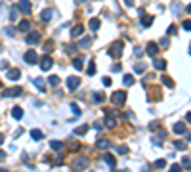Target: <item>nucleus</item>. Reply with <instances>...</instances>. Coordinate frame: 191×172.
<instances>
[{
  "mask_svg": "<svg viewBox=\"0 0 191 172\" xmlns=\"http://www.w3.org/2000/svg\"><path fill=\"white\" fill-rule=\"evenodd\" d=\"M73 67L76 69V71H80L84 65H82V59H80V57H75V59H73Z\"/></svg>",
  "mask_w": 191,
  "mask_h": 172,
  "instance_id": "obj_27",
  "label": "nucleus"
},
{
  "mask_svg": "<svg viewBox=\"0 0 191 172\" xmlns=\"http://www.w3.org/2000/svg\"><path fill=\"white\" fill-rule=\"evenodd\" d=\"M80 86V78L79 77H69L67 78V88L69 90H76Z\"/></svg>",
  "mask_w": 191,
  "mask_h": 172,
  "instance_id": "obj_6",
  "label": "nucleus"
},
{
  "mask_svg": "<svg viewBox=\"0 0 191 172\" xmlns=\"http://www.w3.org/2000/svg\"><path fill=\"white\" fill-rule=\"evenodd\" d=\"M52 63H54L52 57H50V56H44V57L40 59V69H42V71H48V69L52 67Z\"/></svg>",
  "mask_w": 191,
  "mask_h": 172,
  "instance_id": "obj_9",
  "label": "nucleus"
},
{
  "mask_svg": "<svg viewBox=\"0 0 191 172\" xmlns=\"http://www.w3.org/2000/svg\"><path fill=\"white\" fill-rule=\"evenodd\" d=\"M42 136H44V134H42L38 128H33V130H31V138L33 140H42Z\"/></svg>",
  "mask_w": 191,
  "mask_h": 172,
  "instance_id": "obj_20",
  "label": "nucleus"
},
{
  "mask_svg": "<svg viewBox=\"0 0 191 172\" xmlns=\"http://www.w3.org/2000/svg\"><path fill=\"white\" fill-rule=\"evenodd\" d=\"M115 123H117V120H115V117H113V115L109 113V115H107V119H105V126L113 128V126H115Z\"/></svg>",
  "mask_w": 191,
  "mask_h": 172,
  "instance_id": "obj_21",
  "label": "nucleus"
},
{
  "mask_svg": "<svg viewBox=\"0 0 191 172\" xmlns=\"http://www.w3.org/2000/svg\"><path fill=\"white\" fill-rule=\"evenodd\" d=\"M88 27L92 29V31H97V29H100V19H97V17H92L90 23H88Z\"/></svg>",
  "mask_w": 191,
  "mask_h": 172,
  "instance_id": "obj_17",
  "label": "nucleus"
},
{
  "mask_svg": "<svg viewBox=\"0 0 191 172\" xmlns=\"http://www.w3.org/2000/svg\"><path fill=\"white\" fill-rule=\"evenodd\" d=\"M88 75H94L96 73V63L94 61H90V65H88V71H86Z\"/></svg>",
  "mask_w": 191,
  "mask_h": 172,
  "instance_id": "obj_34",
  "label": "nucleus"
},
{
  "mask_svg": "<svg viewBox=\"0 0 191 172\" xmlns=\"http://www.w3.org/2000/svg\"><path fill=\"white\" fill-rule=\"evenodd\" d=\"M109 145H111L109 140H97V147H100V149H107Z\"/></svg>",
  "mask_w": 191,
  "mask_h": 172,
  "instance_id": "obj_26",
  "label": "nucleus"
},
{
  "mask_svg": "<svg viewBox=\"0 0 191 172\" xmlns=\"http://www.w3.org/2000/svg\"><path fill=\"white\" fill-rule=\"evenodd\" d=\"M147 54H149L151 57H155L159 54V46L155 44V42H149V44H147Z\"/></svg>",
  "mask_w": 191,
  "mask_h": 172,
  "instance_id": "obj_11",
  "label": "nucleus"
},
{
  "mask_svg": "<svg viewBox=\"0 0 191 172\" xmlns=\"http://www.w3.org/2000/svg\"><path fill=\"white\" fill-rule=\"evenodd\" d=\"M92 44V38H82L80 40V48H88Z\"/></svg>",
  "mask_w": 191,
  "mask_h": 172,
  "instance_id": "obj_33",
  "label": "nucleus"
},
{
  "mask_svg": "<svg viewBox=\"0 0 191 172\" xmlns=\"http://www.w3.org/2000/svg\"><path fill=\"white\" fill-rule=\"evenodd\" d=\"M73 167H75V170H82V168H86V167H88V159H86V157H79V159L73 163Z\"/></svg>",
  "mask_w": 191,
  "mask_h": 172,
  "instance_id": "obj_8",
  "label": "nucleus"
},
{
  "mask_svg": "<svg viewBox=\"0 0 191 172\" xmlns=\"http://www.w3.org/2000/svg\"><path fill=\"white\" fill-rule=\"evenodd\" d=\"M151 23H153L151 16H143V17H141V25H143V27H151Z\"/></svg>",
  "mask_w": 191,
  "mask_h": 172,
  "instance_id": "obj_22",
  "label": "nucleus"
},
{
  "mask_svg": "<svg viewBox=\"0 0 191 172\" xmlns=\"http://www.w3.org/2000/svg\"><path fill=\"white\" fill-rule=\"evenodd\" d=\"M103 99H105V96H103V94H94V102H96V103H97V102L101 103Z\"/></svg>",
  "mask_w": 191,
  "mask_h": 172,
  "instance_id": "obj_36",
  "label": "nucleus"
},
{
  "mask_svg": "<svg viewBox=\"0 0 191 172\" xmlns=\"http://www.w3.org/2000/svg\"><path fill=\"white\" fill-rule=\"evenodd\" d=\"M23 59H25V63H29V65H33V63H37V61H38V56H37V52H34L33 48H29V50L25 52Z\"/></svg>",
  "mask_w": 191,
  "mask_h": 172,
  "instance_id": "obj_2",
  "label": "nucleus"
},
{
  "mask_svg": "<svg viewBox=\"0 0 191 172\" xmlns=\"http://www.w3.org/2000/svg\"><path fill=\"white\" fill-rule=\"evenodd\" d=\"M25 42H27V44H38V42H40V33L29 31V34L25 37Z\"/></svg>",
  "mask_w": 191,
  "mask_h": 172,
  "instance_id": "obj_3",
  "label": "nucleus"
},
{
  "mask_svg": "<svg viewBox=\"0 0 191 172\" xmlns=\"http://www.w3.org/2000/svg\"><path fill=\"white\" fill-rule=\"evenodd\" d=\"M6 34H10V37H13V34H16V31H13V29H6Z\"/></svg>",
  "mask_w": 191,
  "mask_h": 172,
  "instance_id": "obj_48",
  "label": "nucleus"
},
{
  "mask_svg": "<svg viewBox=\"0 0 191 172\" xmlns=\"http://www.w3.org/2000/svg\"><path fill=\"white\" fill-rule=\"evenodd\" d=\"M19 31H29V29H31V23H29V21H27V19H23V21H21V23H19Z\"/></svg>",
  "mask_w": 191,
  "mask_h": 172,
  "instance_id": "obj_23",
  "label": "nucleus"
},
{
  "mask_svg": "<svg viewBox=\"0 0 191 172\" xmlns=\"http://www.w3.org/2000/svg\"><path fill=\"white\" fill-rule=\"evenodd\" d=\"M117 151L121 153V155H124V153H128V147H126V145H118V147H117Z\"/></svg>",
  "mask_w": 191,
  "mask_h": 172,
  "instance_id": "obj_37",
  "label": "nucleus"
},
{
  "mask_svg": "<svg viewBox=\"0 0 191 172\" xmlns=\"http://www.w3.org/2000/svg\"><path fill=\"white\" fill-rule=\"evenodd\" d=\"M10 19H12V21H16V19H17V8H13V10H12V13H10Z\"/></svg>",
  "mask_w": 191,
  "mask_h": 172,
  "instance_id": "obj_42",
  "label": "nucleus"
},
{
  "mask_svg": "<svg viewBox=\"0 0 191 172\" xmlns=\"http://www.w3.org/2000/svg\"><path fill=\"white\" fill-rule=\"evenodd\" d=\"M153 65H155V69H157V71H162V69L166 67V61H164V59H155Z\"/></svg>",
  "mask_w": 191,
  "mask_h": 172,
  "instance_id": "obj_19",
  "label": "nucleus"
},
{
  "mask_svg": "<svg viewBox=\"0 0 191 172\" xmlns=\"http://www.w3.org/2000/svg\"><path fill=\"white\" fill-rule=\"evenodd\" d=\"M86 132H88V126H86V124H84V126H79V128L75 130V134H79V136H80V134H86Z\"/></svg>",
  "mask_w": 191,
  "mask_h": 172,
  "instance_id": "obj_32",
  "label": "nucleus"
},
{
  "mask_svg": "<svg viewBox=\"0 0 191 172\" xmlns=\"http://www.w3.org/2000/svg\"><path fill=\"white\" fill-rule=\"evenodd\" d=\"M174 147L176 149H180V151H183V149H187V142H174Z\"/></svg>",
  "mask_w": 191,
  "mask_h": 172,
  "instance_id": "obj_25",
  "label": "nucleus"
},
{
  "mask_svg": "<svg viewBox=\"0 0 191 172\" xmlns=\"http://www.w3.org/2000/svg\"><path fill=\"white\" fill-rule=\"evenodd\" d=\"M17 10L23 12L25 16H29V13H31V2H29V0H19V2H17Z\"/></svg>",
  "mask_w": 191,
  "mask_h": 172,
  "instance_id": "obj_5",
  "label": "nucleus"
},
{
  "mask_svg": "<svg viewBox=\"0 0 191 172\" xmlns=\"http://www.w3.org/2000/svg\"><path fill=\"white\" fill-rule=\"evenodd\" d=\"M170 170H172V172H180V170H182V164H178V163H174V164H172V167H170Z\"/></svg>",
  "mask_w": 191,
  "mask_h": 172,
  "instance_id": "obj_38",
  "label": "nucleus"
},
{
  "mask_svg": "<svg viewBox=\"0 0 191 172\" xmlns=\"http://www.w3.org/2000/svg\"><path fill=\"white\" fill-rule=\"evenodd\" d=\"M33 82H34V86H37L38 90H44V82H42V78H34Z\"/></svg>",
  "mask_w": 191,
  "mask_h": 172,
  "instance_id": "obj_30",
  "label": "nucleus"
},
{
  "mask_svg": "<svg viewBox=\"0 0 191 172\" xmlns=\"http://www.w3.org/2000/svg\"><path fill=\"white\" fill-rule=\"evenodd\" d=\"M50 147L54 149V151H61V149H63V147H65V145H63V142H58V140H52V142H50Z\"/></svg>",
  "mask_w": 191,
  "mask_h": 172,
  "instance_id": "obj_14",
  "label": "nucleus"
},
{
  "mask_svg": "<svg viewBox=\"0 0 191 172\" xmlns=\"http://www.w3.org/2000/svg\"><path fill=\"white\" fill-rule=\"evenodd\" d=\"M4 159H6V153H4V151H0V161H4Z\"/></svg>",
  "mask_w": 191,
  "mask_h": 172,
  "instance_id": "obj_50",
  "label": "nucleus"
},
{
  "mask_svg": "<svg viewBox=\"0 0 191 172\" xmlns=\"http://www.w3.org/2000/svg\"><path fill=\"white\" fill-rule=\"evenodd\" d=\"M121 54H122V42H115V44L111 46V56L118 57Z\"/></svg>",
  "mask_w": 191,
  "mask_h": 172,
  "instance_id": "obj_10",
  "label": "nucleus"
},
{
  "mask_svg": "<svg viewBox=\"0 0 191 172\" xmlns=\"http://www.w3.org/2000/svg\"><path fill=\"white\" fill-rule=\"evenodd\" d=\"M12 117L13 119H23V109H21V107H13V109H12Z\"/></svg>",
  "mask_w": 191,
  "mask_h": 172,
  "instance_id": "obj_15",
  "label": "nucleus"
},
{
  "mask_svg": "<svg viewBox=\"0 0 191 172\" xmlns=\"http://www.w3.org/2000/svg\"><path fill=\"white\" fill-rule=\"evenodd\" d=\"M52 46H54V42H52V40H48V42H46V46H44V52H52Z\"/></svg>",
  "mask_w": 191,
  "mask_h": 172,
  "instance_id": "obj_39",
  "label": "nucleus"
},
{
  "mask_svg": "<svg viewBox=\"0 0 191 172\" xmlns=\"http://www.w3.org/2000/svg\"><path fill=\"white\" fill-rule=\"evenodd\" d=\"M71 109H73L75 115H79V113H80V109H79V105H76V103H71Z\"/></svg>",
  "mask_w": 191,
  "mask_h": 172,
  "instance_id": "obj_43",
  "label": "nucleus"
},
{
  "mask_svg": "<svg viewBox=\"0 0 191 172\" xmlns=\"http://www.w3.org/2000/svg\"><path fill=\"white\" fill-rule=\"evenodd\" d=\"M82 33H84V25H75L73 31H71V34H73V37H80Z\"/></svg>",
  "mask_w": 191,
  "mask_h": 172,
  "instance_id": "obj_16",
  "label": "nucleus"
},
{
  "mask_svg": "<svg viewBox=\"0 0 191 172\" xmlns=\"http://www.w3.org/2000/svg\"><path fill=\"white\" fill-rule=\"evenodd\" d=\"M159 44H161V46H168V38H161Z\"/></svg>",
  "mask_w": 191,
  "mask_h": 172,
  "instance_id": "obj_47",
  "label": "nucleus"
},
{
  "mask_svg": "<svg viewBox=\"0 0 191 172\" xmlns=\"http://www.w3.org/2000/svg\"><path fill=\"white\" fill-rule=\"evenodd\" d=\"M23 94V88L21 86H16V88H8V90H4V96L6 98H17Z\"/></svg>",
  "mask_w": 191,
  "mask_h": 172,
  "instance_id": "obj_4",
  "label": "nucleus"
},
{
  "mask_svg": "<svg viewBox=\"0 0 191 172\" xmlns=\"http://www.w3.org/2000/svg\"><path fill=\"white\" fill-rule=\"evenodd\" d=\"M182 167H191V159H189V157H183V161H182Z\"/></svg>",
  "mask_w": 191,
  "mask_h": 172,
  "instance_id": "obj_40",
  "label": "nucleus"
},
{
  "mask_svg": "<svg viewBox=\"0 0 191 172\" xmlns=\"http://www.w3.org/2000/svg\"><path fill=\"white\" fill-rule=\"evenodd\" d=\"M186 120H187V123H191V111H189V113L186 115Z\"/></svg>",
  "mask_w": 191,
  "mask_h": 172,
  "instance_id": "obj_49",
  "label": "nucleus"
},
{
  "mask_svg": "<svg viewBox=\"0 0 191 172\" xmlns=\"http://www.w3.org/2000/svg\"><path fill=\"white\" fill-rule=\"evenodd\" d=\"M48 84H50V86H58L59 84V77H55V75L48 77Z\"/></svg>",
  "mask_w": 191,
  "mask_h": 172,
  "instance_id": "obj_28",
  "label": "nucleus"
},
{
  "mask_svg": "<svg viewBox=\"0 0 191 172\" xmlns=\"http://www.w3.org/2000/svg\"><path fill=\"white\" fill-rule=\"evenodd\" d=\"M75 48H76V46H73V44H69V46H67V52H69V54H75Z\"/></svg>",
  "mask_w": 191,
  "mask_h": 172,
  "instance_id": "obj_45",
  "label": "nucleus"
},
{
  "mask_svg": "<svg viewBox=\"0 0 191 172\" xmlns=\"http://www.w3.org/2000/svg\"><path fill=\"white\" fill-rule=\"evenodd\" d=\"M111 102H113V105L122 107V105H124V102H126V92H124V90H118V92H115V94L111 96Z\"/></svg>",
  "mask_w": 191,
  "mask_h": 172,
  "instance_id": "obj_1",
  "label": "nucleus"
},
{
  "mask_svg": "<svg viewBox=\"0 0 191 172\" xmlns=\"http://www.w3.org/2000/svg\"><path fill=\"white\" fill-rule=\"evenodd\" d=\"M134 71H136V73H143L145 65H143V63H136V65H134Z\"/></svg>",
  "mask_w": 191,
  "mask_h": 172,
  "instance_id": "obj_29",
  "label": "nucleus"
},
{
  "mask_svg": "<svg viewBox=\"0 0 191 172\" xmlns=\"http://www.w3.org/2000/svg\"><path fill=\"white\" fill-rule=\"evenodd\" d=\"M183 29H186V31H191V21H183Z\"/></svg>",
  "mask_w": 191,
  "mask_h": 172,
  "instance_id": "obj_44",
  "label": "nucleus"
},
{
  "mask_svg": "<svg viewBox=\"0 0 191 172\" xmlns=\"http://www.w3.org/2000/svg\"><path fill=\"white\" fill-rule=\"evenodd\" d=\"M168 37H172V34H176V25H170V27H168Z\"/></svg>",
  "mask_w": 191,
  "mask_h": 172,
  "instance_id": "obj_41",
  "label": "nucleus"
},
{
  "mask_svg": "<svg viewBox=\"0 0 191 172\" xmlns=\"http://www.w3.org/2000/svg\"><path fill=\"white\" fill-rule=\"evenodd\" d=\"M172 130H174V134H186L187 128H186V124H183V123H176Z\"/></svg>",
  "mask_w": 191,
  "mask_h": 172,
  "instance_id": "obj_12",
  "label": "nucleus"
},
{
  "mask_svg": "<svg viewBox=\"0 0 191 172\" xmlns=\"http://www.w3.org/2000/svg\"><path fill=\"white\" fill-rule=\"evenodd\" d=\"M103 161L109 164V168H113V170H115L117 163H115V157H113V155H103Z\"/></svg>",
  "mask_w": 191,
  "mask_h": 172,
  "instance_id": "obj_13",
  "label": "nucleus"
},
{
  "mask_svg": "<svg viewBox=\"0 0 191 172\" xmlns=\"http://www.w3.org/2000/svg\"><path fill=\"white\" fill-rule=\"evenodd\" d=\"M122 82H124V86H132L134 84V77L132 75H124L122 77Z\"/></svg>",
  "mask_w": 191,
  "mask_h": 172,
  "instance_id": "obj_24",
  "label": "nucleus"
},
{
  "mask_svg": "<svg viewBox=\"0 0 191 172\" xmlns=\"http://www.w3.org/2000/svg\"><path fill=\"white\" fill-rule=\"evenodd\" d=\"M103 84L105 86H111V78L109 77H103Z\"/></svg>",
  "mask_w": 191,
  "mask_h": 172,
  "instance_id": "obj_46",
  "label": "nucleus"
},
{
  "mask_svg": "<svg viewBox=\"0 0 191 172\" xmlns=\"http://www.w3.org/2000/svg\"><path fill=\"white\" fill-rule=\"evenodd\" d=\"M124 4H126V6H134V2H132V0H124Z\"/></svg>",
  "mask_w": 191,
  "mask_h": 172,
  "instance_id": "obj_51",
  "label": "nucleus"
},
{
  "mask_svg": "<svg viewBox=\"0 0 191 172\" xmlns=\"http://www.w3.org/2000/svg\"><path fill=\"white\" fill-rule=\"evenodd\" d=\"M164 167H166V161H164V159L155 161V168H164Z\"/></svg>",
  "mask_w": 191,
  "mask_h": 172,
  "instance_id": "obj_31",
  "label": "nucleus"
},
{
  "mask_svg": "<svg viewBox=\"0 0 191 172\" xmlns=\"http://www.w3.org/2000/svg\"><path fill=\"white\" fill-rule=\"evenodd\" d=\"M187 12H189V13H191V4H187Z\"/></svg>",
  "mask_w": 191,
  "mask_h": 172,
  "instance_id": "obj_53",
  "label": "nucleus"
},
{
  "mask_svg": "<svg viewBox=\"0 0 191 172\" xmlns=\"http://www.w3.org/2000/svg\"><path fill=\"white\" fill-rule=\"evenodd\" d=\"M52 16H54V12H52V10H44V12L40 13V19H42V21H50Z\"/></svg>",
  "mask_w": 191,
  "mask_h": 172,
  "instance_id": "obj_18",
  "label": "nucleus"
},
{
  "mask_svg": "<svg viewBox=\"0 0 191 172\" xmlns=\"http://www.w3.org/2000/svg\"><path fill=\"white\" fill-rule=\"evenodd\" d=\"M19 77H21V71H19V69H10V71H6V78H8V81H12V82H16Z\"/></svg>",
  "mask_w": 191,
  "mask_h": 172,
  "instance_id": "obj_7",
  "label": "nucleus"
},
{
  "mask_svg": "<svg viewBox=\"0 0 191 172\" xmlns=\"http://www.w3.org/2000/svg\"><path fill=\"white\" fill-rule=\"evenodd\" d=\"M162 82H164V84L168 86V88H172V86H174V82L170 81V77H162Z\"/></svg>",
  "mask_w": 191,
  "mask_h": 172,
  "instance_id": "obj_35",
  "label": "nucleus"
},
{
  "mask_svg": "<svg viewBox=\"0 0 191 172\" xmlns=\"http://www.w3.org/2000/svg\"><path fill=\"white\" fill-rule=\"evenodd\" d=\"M4 143V134H0V145Z\"/></svg>",
  "mask_w": 191,
  "mask_h": 172,
  "instance_id": "obj_52",
  "label": "nucleus"
}]
</instances>
